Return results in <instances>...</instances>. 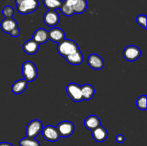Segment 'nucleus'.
Returning <instances> with one entry per match:
<instances>
[{
    "mask_svg": "<svg viewBox=\"0 0 147 146\" xmlns=\"http://www.w3.org/2000/svg\"><path fill=\"white\" fill-rule=\"evenodd\" d=\"M124 140H125V137L123 135L119 134V135H116V141L118 143H123V142H124Z\"/></svg>",
    "mask_w": 147,
    "mask_h": 146,
    "instance_id": "bb28decb",
    "label": "nucleus"
},
{
    "mask_svg": "<svg viewBox=\"0 0 147 146\" xmlns=\"http://www.w3.org/2000/svg\"><path fill=\"white\" fill-rule=\"evenodd\" d=\"M65 58L69 64H73V65H79L82 64L83 62V55L80 50H77L74 53L67 56Z\"/></svg>",
    "mask_w": 147,
    "mask_h": 146,
    "instance_id": "a211bd4d",
    "label": "nucleus"
},
{
    "mask_svg": "<svg viewBox=\"0 0 147 146\" xmlns=\"http://www.w3.org/2000/svg\"><path fill=\"white\" fill-rule=\"evenodd\" d=\"M42 2L48 10H56L61 8L63 1L62 0H43Z\"/></svg>",
    "mask_w": 147,
    "mask_h": 146,
    "instance_id": "412c9836",
    "label": "nucleus"
},
{
    "mask_svg": "<svg viewBox=\"0 0 147 146\" xmlns=\"http://www.w3.org/2000/svg\"><path fill=\"white\" fill-rule=\"evenodd\" d=\"M60 137H67L73 134L75 130V126L72 122L63 121L58 123L57 127Z\"/></svg>",
    "mask_w": 147,
    "mask_h": 146,
    "instance_id": "6e6552de",
    "label": "nucleus"
},
{
    "mask_svg": "<svg viewBox=\"0 0 147 146\" xmlns=\"http://www.w3.org/2000/svg\"><path fill=\"white\" fill-rule=\"evenodd\" d=\"M136 22L139 26L143 27L144 29H146V16L145 14H139L136 17Z\"/></svg>",
    "mask_w": 147,
    "mask_h": 146,
    "instance_id": "393cba45",
    "label": "nucleus"
},
{
    "mask_svg": "<svg viewBox=\"0 0 147 146\" xmlns=\"http://www.w3.org/2000/svg\"><path fill=\"white\" fill-rule=\"evenodd\" d=\"M88 64L93 70H101L104 67V61L100 56L97 54H91L88 56L87 60Z\"/></svg>",
    "mask_w": 147,
    "mask_h": 146,
    "instance_id": "9b49d317",
    "label": "nucleus"
},
{
    "mask_svg": "<svg viewBox=\"0 0 147 146\" xmlns=\"http://www.w3.org/2000/svg\"><path fill=\"white\" fill-rule=\"evenodd\" d=\"M14 13V10L12 7L9 5H7L3 8L2 14L5 17V18H11L13 17Z\"/></svg>",
    "mask_w": 147,
    "mask_h": 146,
    "instance_id": "b1692460",
    "label": "nucleus"
},
{
    "mask_svg": "<svg viewBox=\"0 0 147 146\" xmlns=\"http://www.w3.org/2000/svg\"><path fill=\"white\" fill-rule=\"evenodd\" d=\"M82 97L83 100H90L93 98L95 94V88L90 84H85L80 86Z\"/></svg>",
    "mask_w": 147,
    "mask_h": 146,
    "instance_id": "aec40b11",
    "label": "nucleus"
},
{
    "mask_svg": "<svg viewBox=\"0 0 147 146\" xmlns=\"http://www.w3.org/2000/svg\"><path fill=\"white\" fill-rule=\"evenodd\" d=\"M86 0H65L61 8L62 13L65 16L71 17L75 14H82L87 9Z\"/></svg>",
    "mask_w": 147,
    "mask_h": 146,
    "instance_id": "f257e3e1",
    "label": "nucleus"
},
{
    "mask_svg": "<svg viewBox=\"0 0 147 146\" xmlns=\"http://www.w3.org/2000/svg\"><path fill=\"white\" fill-rule=\"evenodd\" d=\"M17 11L21 14L33 13L39 7L38 0H15Z\"/></svg>",
    "mask_w": 147,
    "mask_h": 146,
    "instance_id": "f03ea898",
    "label": "nucleus"
},
{
    "mask_svg": "<svg viewBox=\"0 0 147 146\" xmlns=\"http://www.w3.org/2000/svg\"><path fill=\"white\" fill-rule=\"evenodd\" d=\"M22 74L27 82H32L37 79V70L33 62L30 61L24 62L22 64Z\"/></svg>",
    "mask_w": 147,
    "mask_h": 146,
    "instance_id": "20e7f679",
    "label": "nucleus"
},
{
    "mask_svg": "<svg viewBox=\"0 0 147 146\" xmlns=\"http://www.w3.org/2000/svg\"><path fill=\"white\" fill-rule=\"evenodd\" d=\"M49 40L53 42L59 43L63 40H65V32L62 29L54 27L48 31Z\"/></svg>",
    "mask_w": 147,
    "mask_h": 146,
    "instance_id": "ddd939ff",
    "label": "nucleus"
},
{
    "mask_svg": "<svg viewBox=\"0 0 147 146\" xmlns=\"http://www.w3.org/2000/svg\"><path fill=\"white\" fill-rule=\"evenodd\" d=\"M41 133L43 137L49 142H56L60 137L57 127L53 125H47L44 127Z\"/></svg>",
    "mask_w": 147,
    "mask_h": 146,
    "instance_id": "0eeeda50",
    "label": "nucleus"
},
{
    "mask_svg": "<svg viewBox=\"0 0 147 146\" xmlns=\"http://www.w3.org/2000/svg\"><path fill=\"white\" fill-rule=\"evenodd\" d=\"M100 125V120L98 116L95 115H89L84 120V126L88 130H93L97 127Z\"/></svg>",
    "mask_w": 147,
    "mask_h": 146,
    "instance_id": "f3484780",
    "label": "nucleus"
},
{
    "mask_svg": "<svg viewBox=\"0 0 147 146\" xmlns=\"http://www.w3.org/2000/svg\"><path fill=\"white\" fill-rule=\"evenodd\" d=\"M136 106L139 110H146V95H141L136 100Z\"/></svg>",
    "mask_w": 147,
    "mask_h": 146,
    "instance_id": "5701e85b",
    "label": "nucleus"
},
{
    "mask_svg": "<svg viewBox=\"0 0 147 146\" xmlns=\"http://www.w3.org/2000/svg\"><path fill=\"white\" fill-rule=\"evenodd\" d=\"M43 128L42 123L39 120H32L28 123L26 127L25 133L27 137L35 138L40 133H41Z\"/></svg>",
    "mask_w": 147,
    "mask_h": 146,
    "instance_id": "423d86ee",
    "label": "nucleus"
},
{
    "mask_svg": "<svg viewBox=\"0 0 147 146\" xmlns=\"http://www.w3.org/2000/svg\"><path fill=\"white\" fill-rule=\"evenodd\" d=\"M43 21L48 27H54L60 21V16L55 10H48L43 16Z\"/></svg>",
    "mask_w": 147,
    "mask_h": 146,
    "instance_id": "9d476101",
    "label": "nucleus"
},
{
    "mask_svg": "<svg viewBox=\"0 0 147 146\" xmlns=\"http://www.w3.org/2000/svg\"><path fill=\"white\" fill-rule=\"evenodd\" d=\"M23 50L27 54H34L38 52L40 49V44L34 41L33 39L26 41L23 44Z\"/></svg>",
    "mask_w": 147,
    "mask_h": 146,
    "instance_id": "2eb2a0df",
    "label": "nucleus"
},
{
    "mask_svg": "<svg viewBox=\"0 0 147 146\" xmlns=\"http://www.w3.org/2000/svg\"><path fill=\"white\" fill-rule=\"evenodd\" d=\"M91 133L93 138L98 143H102L105 141L109 136L107 130L102 125H99L94 130H91Z\"/></svg>",
    "mask_w": 147,
    "mask_h": 146,
    "instance_id": "f8f14e48",
    "label": "nucleus"
},
{
    "mask_svg": "<svg viewBox=\"0 0 147 146\" xmlns=\"http://www.w3.org/2000/svg\"><path fill=\"white\" fill-rule=\"evenodd\" d=\"M0 146H13V145L9 143H7V142H2V143H0Z\"/></svg>",
    "mask_w": 147,
    "mask_h": 146,
    "instance_id": "cd10ccee",
    "label": "nucleus"
},
{
    "mask_svg": "<svg viewBox=\"0 0 147 146\" xmlns=\"http://www.w3.org/2000/svg\"><path fill=\"white\" fill-rule=\"evenodd\" d=\"M0 27L2 31L6 34H9L10 31L16 27H18V23L15 19L11 18H5L1 21Z\"/></svg>",
    "mask_w": 147,
    "mask_h": 146,
    "instance_id": "4468645a",
    "label": "nucleus"
},
{
    "mask_svg": "<svg viewBox=\"0 0 147 146\" xmlns=\"http://www.w3.org/2000/svg\"><path fill=\"white\" fill-rule=\"evenodd\" d=\"M66 92L72 100L76 102H80L83 100L82 97L81 87L77 83H69L66 86Z\"/></svg>",
    "mask_w": 147,
    "mask_h": 146,
    "instance_id": "39448f33",
    "label": "nucleus"
},
{
    "mask_svg": "<svg viewBox=\"0 0 147 146\" xmlns=\"http://www.w3.org/2000/svg\"><path fill=\"white\" fill-rule=\"evenodd\" d=\"M28 86V82L25 80H19L14 82L11 86V92L14 94H19L24 92Z\"/></svg>",
    "mask_w": 147,
    "mask_h": 146,
    "instance_id": "6ab92c4d",
    "label": "nucleus"
},
{
    "mask_svg": "<svg viewBox=\"0 0 147 146\" xmlns=\"http://www.w3.org/2000/svg\"><path fill=\"white\" fill-rule=\"evenodd\" d=\"M9 34V35H11V37H19L20 34V29H19V27H16V28H14V29L11 30Z\"/></svg>",
    "mask_w": 147,
    "mask_h": 146,
    "instance_id": "a878e982",
    "label": "nucleus"
},
{
    "mask_svg": "<svg viewBox=\"0 0 147 146\" xmlns=\"http://www.w3.org/2000/svg\"><path fill=\"white\" fill-rule=\"evenodd\" d=\"M141 50L135 45H129L126 47L123 51V56L125 60L129 62H134L140 57Z\"/></svg>",
    "mask_w": 147,
    "mask_h": 146,
    "instance_id": "1a4fd4ad",
    "label": "nucleus"
},
{
    "mask_svg": "<svg viewBox=\"0 0 147 146\" xmlns=\"http://www.w3.org/2000/svg\"><path fill=\"white\" fill-rule=\"evenodd\" d=\"M20 146H40V143L35 138L26 137L19 141Z\"/></svg>",
    "mask_w": 147,
    "mask_h": 146,
    "instance_id": "4be33fe9",
    "label": "nucleus"
},
{
    "mask_svg": "<svg viewBox=\"0 0 147 146\" xmlns=\"http://www.w3.org/2000/svg\"><path fill=\"white\" fill-rule=\"evenodd\" d=\"M80 50L78 45L72 40H63L60 42L57 43V50L59 54L63 57H65L73 54L77 50Z\"/></svg>",
    "mask_w": 147,
    "mask_h": 146,
    "instance_id": "7ed1b4c3",
    "label": "nucleus"
},
{
    "mask_svg": "<svg viewBox=\"0 0 147 146\" xmlns=\"http://www.w3.org/2000/svg\"><path fill=\"white\" fill-rule=\"evenodd\" d=\"M32 39L39 44H44L49 40L48 31L42 28L35 30L32 36Z\"/></svg>",
    "mask_w": 147,
    "mask_h": 146,
    "instance_id": "dca6fc26",
    "label": "nucleus"
}]
</instances>
